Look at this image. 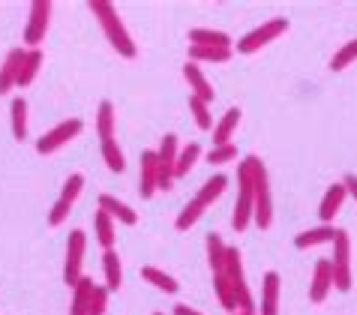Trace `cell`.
Returning a JSON list of instances; mask_svg holds the SVG:
<instances>
[{"instance_id": "4", "label": "cell", "mask_w": 357, "mask_h": 315, "mask_svg": "<svg viewBox=\"0 0 357 315\" xmlns=\"http://www.w3.org/2000/svg\"><path fill=\"white\" fill-rule=\"evenodd\" d=\"M252 201H255V213H252V222L259 229H271L273 225V195H271V177H267L264 162L255 165V174H252Z\"/></svg>"}, {"instance_id": "9", "label": "cell", "mask_w": 357, "mask_h": 315, "mask_svg": "<svg viewBox=\"0 0 357 315\" xmlns=\"http://www.w3.org/2000/svg\"><path fill=\"white\" fill-rule=\"evenodd\" d=\"M177 153H181V147H177V135L174 132H165L160 147H156V165H160V190H172L174 186V169H177Z\"/></svg>"}, {"instance_id": "23", "label": "cell", "mask_w": 357, "mask_h": 315, "mask_svg": "<svg viewBox=\"0 0 357 315\" xmlns=\"http://www.w3.org/2000/svg\"><path fill=\"white\" fill-rule=\"evenodd\" d=\"M190 45H216V48H234V39L225 31H211V27H192Z\"/></svg>"}, {"instance_id": "32", "label": "cell", "mask_w": 357, "mask_h": 315, "mask_svg": "<svg viewBox=\"0 0 357 315\" xmlns=\"http://www.w3.org/2000/svg\"><path fill=\"white\" fill-rule=\"evenodd\" d=\"M204 204L202 201H198V199H192L190 204H186V208L181 210V213H177V220H174V229L177 231H190L192 229V225L198 222V220H202V216H204Z\"/></svg>"}, {"instance_id": "29", "label": "cell", "mask_w": 357, "mask_h": 315, "mask_svg": "<svg viewBox=\"0 0 357 315\" xmlns=\"http://www.w3.org/2000/svg\"><path fill=\"white\" fill-rule=\"evenodd\" d=\"M91 294H93V279H91V277H82V279H78V285L73 289L69 315H87V303H91Z\"/></svg>"}, {"instance_id": "34", "label": "cell", "mask_w": 357, "mask_h": 315, "mask_svg": "<svg viewBox=\"0 0 357 315\" xmlns=\"http://www.w3.org/2000/svg\"><path fill=\"white\" fill-rule=\"evenodd\" d=\"M190 112H192V117H195V126H198V130H204V132H211V130H213L211 102L198 100V96H190Z\"/></svg>"}, {"instance_id": "40", "label": "cell", "mask_w": 357, "mask_h": 315, "mask_svg": "<svg viewBox=\"0 0 357 315\" xmlns=\"http://www.w3.org/2000/svg\"><path fill=\"white\" fill-rule=\"evenodd\" d=\"M174 315H204V312H198V309H192V307H186V303H177V307H174Z\"/></svg>"}, {"instance_id": "24", "label": "cell", "mask_w": 357, "mask_h": 315, "mask_svg": "<svg viewBox=\"0 0 357 315\" xmlns=\"http://www.w3.org/2000/svg\"><path fill=\"white\" fill-rule=\"evenodd\" d=\"M102 273H105V289L108 291H121L123 285V264H121V255L114 249H105L102 255Z\"/></svg>"}, {"instance_id": "14", "label": "cell", "mask_w": 357, "mask_h": 315, "mask_svg": "<svg viewBox=\"0 0 357 315\" xmlns=\"http://www.w3.org/2000/svg\"><path fill=\"white\" fill-rule=\"evenodd\" d=\"M345 199H349V190H345V183H333V186H327V192H324V199H321V208H319V216H321V225H333L336 220V213L342 210V204Z\"/></svg>"}, {"instance_id": "27", "label": "cell", "mask_w": 357, "mask_h": 315, "mask_svg": "<svg viewBox=\"0 0 357 315\" xmlns=\"http://www.w3.org/2000/svg\"><path fill=\"white\" fill-rule=\"evenodd\" d=\"M204 246H207V264H211V273L225 270V252H228L225 240H222L216 231H211V234L204 238Z\"/></svg>"}, {"instance_id": "13", "label": "cell", "mask_w": 357, "mask_h": 315, "mask_svg": "<svg viewBox=\"0 0 357 315\" xmlns=\"http://www.w3.org/2000/svg\"><path fill=\"white\" fill-rule=\"evenodd\" d=\"M183 78H186V84H190V96H198V100H204V102L216 100V91L211 87V82H207V75L202 72V66L198 63L186 61L183 63Z\"/></svg>"}, {"instance_id": "2", "label": "cell", "mask_w": 357, "mask_h": 315, "mask_svg": "<svg viewBox=\"0 0 357 315\" xmlns=\"http://www.w3.org/2000/svg\"><path fill=\"white\" fill-rule=\"evenodd\" d=\"M261 160L259 156H243L237 162V201H234V213H231V229L234 231H246L255 213V201H252V174L255 165Z\"/></svg>"}, {"instance_id": "10", "label": "cell", "mask_w": 357, "mask_h": 315, "mask_svg": "<svg viewBox=\"0 0 357 315\" xmlns=\"http://www.w3.org/2000/svg\"><path fill=\"white\" fill-rule=\"evenodd\" d=\"M48 24H52V0H33L31 3V18H27V27H24L27 48L43 45V39L48 33Z\"/></svg>"}, {"instance_id": "7", "label": "cell", "mask_w": 357, "mask_h": 315, "mask_svg": "<svg viewBox=\"0 0 357 315\" xmlns=\"http://www.w3.org/2000/svg\"><path fill=\"white\" fill-rule=\"evenodd\" d=\"M84 252H87V234L82 229L69 231L66 240V261H63V282L75 289L78 279L84 277Z\"/></svg>"}, {"instance_id": "19", "label": "cell", "mask_w": 357, "mask_h": 315, "mask_svg": "<svg viewBox=\"0 0 357 315\" xmlns=\"http://www.w3.org/2000/svg\"><path fill=\"white\" fill-rule=\"evenodd\" d=\"M336 225H315L310 231H301L294 238V246L297 249H312V246H324V243H333L336 240Z\"/></svg>"}, {"instance_id": "31", "label": "cell", "mask_w": 357, "mask_h": 315, "mask_svg": "<svg viewBox=\"0 0 357 315\" xmlns=\"http://www.w3.org/2000/svg\"><path fill=\"white\" fill-rule=\"evenodd\" d=\"M202 160V144L198 141H190L183 147L181 153H177V169H174V177H186L192 169H195V162Z\"/></svg>"}, {"instance_id": "39", "label": "cell", "mask_w": 357, "mask_h": 315, "mask_svg": "<svg viewBox=\"0 0 357 315\" xmlns=\"http://www.w3.org/2000/svg\"><path fill=\"white\" fill-rule=\"evenodd\" d=\"M342 183H345V190H349V195L357 201V174H345L342 177Z\"/></svg>"}, {"instance_id": "21", "label": "cell", "mask_w": 357, "mask_h": 315, "mask_svg": "<svg viewBox=\"0 0 357 315\" xmlns=\"http://www.w3.org/2000/svg\"><path fill=\"white\" fill-rule=\"evenodd\" d=\"M43 61H45L43 48H27V52H24V61H22V72H18V84H15V87H31V84L36 82L39 70H43Z\"/></svg>"}, {"instance_id": "5", "label": "cell", "mask_w": 357, "mask_h": 315, "mask_svg": "<svg viewBox=\"0 0 357 315\" xmlns=\"http://www.w3.org/2000/svg\"><path fill=\"white\" fill-rule=\"evenodd\" d=\"M285 31H289V18H271V22H264L261 27H255V31L237 39L234 52L237 54H255V52H261L264 45H271L273 39H280Z\"/></svg>"}, {"instance_id": "3", "label": "cell", "mask_w": 357, "mask_h": 315, "mask_svg": "<svg viewBox=\"0 0 357 315\" xmlns=\"http://www.w3.org/2000/svg\"><path fill=\"white\" fill-rule=\"evenodd\" d=\"M225 277L234 289L237 312H255V300H252L250 282H246V273H243V255L237 246H228V252H225Z\"/></svg>"}, {"instance_id": "28", "label": "cell", "mask_w": 357, "mask_h": 315, "mask_svg": "<svg viewBox=\"0 0 357 315\" xmlns=\"http://www.w3.org/2000/svg\"><path fill=\"white\" fill-rule=\"evenodd\" d=\"M228 190V177L225 174H213V177H207V180L202 183V190H198L195 199L204 204V208H211V204L220 199V195Z\"/></svg>"}, {"instance_id": "17", "label": "cell", "mask_w": 357, "mask_h": 315, "mask_svg": "<svg viewBox=\"0 0 357 315\" xmlns=\"http://www.w3.org/2000/svg\"><path fill=\"white\" fill-rule=\"evenodd\" d=\"M99 210H105L114 222H121V225H138V213H135V208H130L126 201L114 199V195H108V192L99 195Z\"/></svg>"}, {"instance_id": "15", "label": "cell", "mask_w": 357, "mask_h": 315, "mask_svg": "<svg viewBox=\"0 0 357 315\" xmlns=\"http://www.w3.org/2000/svg\"><path fill=\"white\" fill-rule=\"evenodd\" d=\"M259 315H280V273H276V270H267L261 277Z\"/></svg>"}, {"instance_id": "26", "label": "cell", "mask_w": 357, "mask_h": 315, "mask_svg": "<svg viewBox=\"0 0 357 315\" xmlns=\"http://www.w3.org/2000/svg\"><path fill=\"white\" fill-rule=\"evenodd\" d=\"M9 123H13V139L24 141L27 139V100L24 96H15L13 105H9Z\"/></svg>"}, {"instance_id": "20", "label": "cell", "mask_w": 357, "mask_h": 315, "mask_svg": "<svg viewBox=\"0 0 357 315\" xmlns=\"http://www.w3.org/2000/svg\"><path fill=\"white\" fill-rule=\"evenodd\" d=\"M93 234H96V240H99L102 249H114V243H117V222L105 210H99V208L93 213Z\"/></svg>"}, {"instance_id": "8", "label": "cell", "mask_w": 357, "mask_h": 315, "mask_svg": "<svg viewBox=\"0 0 357 315\" xmlns=\"http://www.w3.org/2000/svg\"><path fill=\"white\" fill-rule=\"evenodd\" d=\"M82 130H84L82 117H69V121H61L57 126H52L45 135H39V139H36V153L48 156V153L61 151V147L73 141L75 135H82Z\"/></svg>"}, {"instance_id": "22", "label": "cell", "mask_w": 357, "mask_h": 315, "mask_svg": "<svg viewBox=\"0 0 357 315\" xmlns=\"http://www.w3.org/2000/svg\"><path fill=\"white\" fill-rule=\"evenodd\" d=\"M234 57V48H216V45H190L192 63H228Z\"/></svg>"}, {"instance_id": "33", "label": "cell", "mask_w": 357, "mask_h": 315, "mask_svg": "<svg viewBox=\"0 0 357 315\" xmlns=\"http://www.w3.org/2000/svg\"><path fill=\"white\" fill-rule=\"evenodd\" d=\"M351 63H357V39H349V43L331 57L327 66H331V72H342L345 66H351Z\"/></svg>"}, {"instance_id": "30", "label": "cell", "mask_w": 357, "mask_h": 315, "mask_svg": "<svg viewBox=\"0 0 357 315\" xmlns=\"http://www.w3.org/2000/svg\"><path fill=\"white\" fill-rule=\"evenodd\" d=\"M96 132L102 141H112L114 139V105L112 100H102L99 102V112H96Z\"/></svg>"}, {"instance_id": "37", "label": "cell", "mask_w": 357, "mask_h": 315, "mask_svg": "<svg viewBox=\"0 0 357 315\" xmlns=\"http://www.w3.org/2000/svg\"><path fill=\"white\" fill-rule=\"evenodd\" d=\"M108 291L105 285H93V294H91V303H87V315H105L108 309Z\"/></svg>"}, {"instance_id": "35", "label": "cell", "mask_w": 357, "mask_h": 315, "mask_svg": "<svg viewBox=\"0 0 357 315\" xmlns=\"http://www.w3.org/2000/svg\"><path fill=\"white\" fill-rule=\"evenodd\" d=\"M102 160L105 165L112 169L114 174H121L126 169V160H123V151H121V144H117L114 139L112 141H102Z\"/></svg>"}, {"instance_id": "16", "label": "cell", "mask_w": 357, "mask_h": 315, "mask_svg": "<svg viewBox=\"0 0 357 315\" xmlns=\"http://www.w3.org/2000/svg\"><path fill=\"white\" fill-rule=\"evenodd\" d=\"M22 61H24V48H13L6 54V61L0 63V96H6L13 87L18 84V72H22Z\"/></svg>"}, {"instance_id": "1", "label": "cell", "mask_w": 357, "mask_h": 315, "mask_svg": "<svg viewBox=\"0 0 357 315\" xmlns=\"http://www.w3.org/2000/svg\"><path fill=\"white\" fill-rule=\"evenodd\" d=\"M87 9L93 13V18L99 22L105 39L112 43V48H114L117 54L126 57V61L138 57V45H135V39L130 36V31H126L123 18L117 15V6H114V3H108V0H91V3H87Z\"/></svg>"}, {"instance_id": "25", "label": "cell", "mask_w": 357, "mask_h": 315, "mask_svg": "<svg viewBox=\"0 0 357 315\" xmlns=\"http://www.w3.org/2000/svg\"><path fill=\"white\" fill-rule=\"evenodd\" d=\"M142 279H147V282L153 285V289H160V291H165V294H177V291H181V282H177L172 273L153 268V264H144V268H142Z\"/></svg>"}, {"instance_id": "18", "label": "cell", "mask_w": 357, "mask_h": 315, "mask_svg": "<svg viewBox=\"0 0 357 315\" xmlns=\"http://www.w3.org/2000/svg\"><path fill=\"white\" fill-rule=\"evenodd\" d=\"M241 117H243V112L241 108H228V112L222 114V121L220 123H213V147H222V144H231V135L237 132V123H241Z\"/></svg>"}, {"instance_id": "6", "label": "cell", "mask_w": 357, "mask_h": 315, "mask_svg": "<svg viewBox=\"0 0 357 315\" xmlns=\"http://www.w3.org/2000/svg\"><path fill=\"white\" fill-rule=\"evenodd\" d=\"M333 289L336 291H351L354 277H351V238L349 231H336V240H333Z\"/></svg>"}, {"instance_id": "12", "label": "cell", "mask_w": 357, "mask_h": 315, "mask_svg": "<svg viewBox=\"0 0 357 315\" xmlns=\"http://www.w3.org/2000/svg\"><path fill=\"white\" fill-rule=\"evenodd\" d=\"M331 291H333V264L331 259H319L310 282V303H324Z\"/></svg>"}, {"instance_id": "11", "label": "cell", "mask_w": 357, "mask_h": 315, "mask_svg": "<svg viewBox=\"0 0 357 315\" xmlns=\"http://www.w3.org/2000/svg\"><path fill=\"white\" fill-rule=\"evenodd\" d=\"M160 190V165H156V151H144L138 162V192L142 199H153Z\"/></svg>"}, {"instance_id": "42", "label": "cell", "mask_w": 357, "mask_h": 315, "mask_svg": "<svg viewBox=\"0 0 357 315\" xmlns=\"http://www.w3.org/2000/svg\"><path fill=\"white\" fill-rule=\"evenodd\" d=\"M153 315H165V312H153Z\"/></svg>"}, {"instance_id": "36", "label": "cell", "mask_w": 357, "mask_h": 315, "mask_svg": "<svg viewBox=\"0 0 357 315\" xmlns=\"http://www.w3.org/2000/svg\"><path fill=\"white\" fill-rule=\"evenodd\" d=\"M82 190H84V174L82 171H75V174H69L66 177V183H63V192H61V201L63 204H73L78 201V195H82Z\"/></svg>"}, {"instance_id": "41", "label": "cell", "mask_w": 357, "mask_h": 315, "mask_svg": "<svg viewBox=\"0 0 357 315\" xmlns=\"http://www.w3.org/2000/svg\"><path fill=\"white\" fill-rule=\"evenodd\" d=\"M231 315H259V312H231Z\"/></svg>"}, {"instance_id": "38", "label": "cell", "mask_w": 357, "mask_h": 315, "mask_svg": "<svg viewBox=\"0 0 357 315\" xmlns=\"http://www.w3.org/2000/svg\"><path fill=\"white\" fill-rule=\"evenodd\" d=\"M237 160V144H222V147H211V153H207V162L211 165H225V162H231Z\"/></svg>"}]
</instances>
